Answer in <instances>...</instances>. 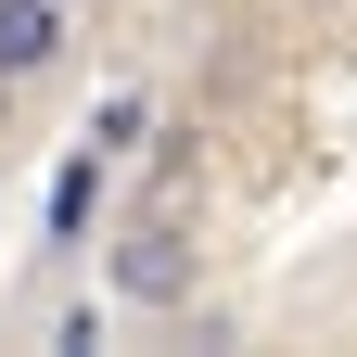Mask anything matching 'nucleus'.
I'll return each mask as SVG.
<instances>
[{"instance_id": "4", "label": "nucleus", "mask_w": 357, "mask_h": 357, "mask_svg": "<svg viewBox=\"0 0 357 357\" xmlns=\"http://www.w3.org/2000/svg\"><path fill=\"white\" fill-rule=\"evenodd\" d=\"M128 141H141V89H115V102L89 115V153H128Z\"/></svg>"}, {"instance_id": "1", "label": "nucleus", "mask_w": 357, "mask_h": 357, "mask_svg": "<svg viewBox=\"0 0 357 357\" xmlns=\"http://www.w3.org/2000/svg\"><path fill=\"white\" fill-rule=\"evenodd\" d=\"M115 294L128 306H178V294H192V243H178L166 217H141V230L115 243Z\"/></svg>"}, {"instance_id": "3", "label": "nucleus", "mask_w": 357, "mask_h": 357, "mask_svg": "<svg viewBox=\"0 0 357 357\" xmlns=\"http://www.w3.org/2000/svg\"><path fill=\"white\" fill-rule=\"evenodd\" d=\"M89 204H102V153L77 141V153H64V178H52V243H77V230H89Z\"/></svg>"}, {"instance_id": "2", "label": "nucleus", "mask_w": 357, "mask_h": 357, "mask_svg": "<svg viewBox=\"0 0 357 357\" xmlns=\"http://www.w3.org/2000/svg\"><path fill=\"white\" fill-rule=\"evenodd\" d=\"M64 13H77V0H0V89L64 52Z\"/></svg>"}]
</instances>
